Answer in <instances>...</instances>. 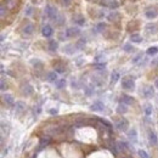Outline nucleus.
<instances>
[{
	"label": "nucleus",
	"instance_id": "f257e3e1",
	"mask_svg": "<svg viewBox=\"0 0 158 158\" xmlns=\"http://www.w3.org/2000/svg\"><path fill=\"white\" fill-rule=\"evenodd\" d=\"M45 14H46V16L50 18V20H52V21H56V18L59 17V11H57V9L55 7V6H52V5H46V7H45Z\"/></svg>",
	"mask_w": 158,
	"mask_h": 158
},
{
	"label": "nucleus",
	"instance_id": "f03ea898",
	"mask_svg": "<svg viewBox=\"0 0 158 158\" xmlns=\"http://www.w3.org/2000/svg\"><path fill=\"white\" fill-rule=\"evenodd\" d=\"M122 88L124 90H134L135 89V82H134V79L133 78H130V77H125L123 78V80H122Z\"/></svg>",
	"mask_w": 158,
	"mask_h": 158
},
{
	"label": "nucleus",
	"instance_id": "7ed1b4c3",
	"mask_svg": "<svg viewBox=\"0 0 158 158\" xmlns=\"http://www.w3.org/2000/svg\"><path fill=\"white\" fill-rule=\"evenodd\" d=\"M114 127L121 131H127L129 129V122L125 119V118H119L118 121H116Z\"/></svg>",
	"mask_w": 158,
	"mask_h": 158
},
{
	"label": "nucleus",
	"instance_id": "20e7f679",
	"mask_svg": "<svg viewBox=\"0 0 158 158\" xmlns=\"http://www.w3.org/2000/svg\"><path fill=\"white\" fill-rule=\"evenodd\" d=\"M141 93L145 99H152L154 96V89L152 88V85H145L141 90Z\"/></svg>",
	"mask_w": 158,
	"mask_h": 158
},
{
	"label": "nucleus",
	"instance_id": "39448f33",
	"mask_svg": "<svg viewBox=\"0 0 158 158\" xmlns=\"http://www.w3.org/2000/svg\"><path fill=\"white\" fill-rule=\"evenodd\" d=\"M145 16L150 20H153L158 16V9L156 6H148L146 10H145Z\"/></svg>",
	"mask_w": 158,
	"mask_h": 158
},
{
	"label": "nucleus",
	"instance_id": "423d86ee",
	"mask_svg": "<svg viewBox=\"0 0 158 158\" xmlns=\"http://www.w3.org/2000/svg\"><path fill=\"white\" fill-rule=\"evenodd\" d=\"M66 35H67V38H74V37H78L79 34H80V29H79L78 27H69L66 29Z\"/></svg>",
	"mask_w": 158,
	"mask_h": 158
},
{
	"label": "nucleus",
	"instance_id": "0eeeda50",
	"mask_svg": "<svg viewBox=\"0 0 158 158\" xmlns=\"http://www.w3.org/2000/svg\"><path fill=\"white\" fill-rule=\"evenodd\" d=\"M21 91L24 96H31L33 94V86L29 84V83H24L22 86H21Z\"/></svg>",
	"mask_w": 158,
	"mask_h": 158
},
{
	"label": "nucleus",
	"instance_id": "6e6552de",
	"mask_svg": "<svg viewBox=\"0 0 158 158\" xmlns=\"http://www.w3.org/2000/svg\"><path fill=\"white\" fill-rule=\"evenodd\" d=\"M50 142H51V139H50V136H43V138L40 139V141H39V146H38L37 153H38L39 151H40V150H43L44 147H46Z\"/></svg>",
	"mask_w": 158,
	"mask_h": 158
},
{
	"label": "nucleus",
	"instance_id": "1a4fd4ad",
	"mask_svg": "<svg viewBox=\"0 0 158 158\" xmlns=\"http://www.w3.org/2000/svg\"><path fill=\"white\" fill-rule=\"evenodd\" d=\"M103 108H105V105H103V102H101V101H95V102L90 106V110L94 111V112H102Z\"/></svg>",
	"mask_w": 158,
	"mask_h": 158
},
{
	"label": "nucleus",
	"instance_id": "9d476101",
	"mask_svg": "<svg viewBox=\"0 0 158 158\" xmlns=\"http://www.w3.org/2000/svg\"><path fill=\"white\" fill-rule=\"evenodd\" d=\"M42 34L45 38H50V37H52V34H54V29H52V27L50 24H45L42 29Z\"/></svg>",
	"mask_w": 158,
	"mask_h": 158
},
{
	"label": "nucleus",
	"instance_id": "9b49d317",
	"mask_svg": "<svg viewBox=\"0 0 158 158\" xmlns=\"http://www.w3.org/2000/svg\"><path fill=\"white\" fill-rule=\"evenodd\" d=\"M121 102H122V103L128 105V106H130V105H133V103L135 102V100H134V97H133V96L127 95V94H123V95L121 96Z\"/></svg>",
	"mask_w": 158,
	"mask_h": 158
},
{
	"label": "nucleus",
	"instance_id": "f8f14e48",
	"mask_svg": "<svg viewBox=\"0 0 158 158\" xmlns=\"http://www.w3.org/2000/svg\"><path fill=\"white\" fill-rule=\"evenodd\" d=\"M22 32H23L24 35H32V34L34 33V24H33V23H27V24H26L24 27H23Z\"/></svg>",
	"mask_w": 158,
	"mask_h": 158
},
{
	"label": "nucleus",
	"instance_id": "ddd939ff",
	"mask_svg": "<svg viewBox=\"0 0 158 158\" xmlns=\"http://www.w3.org/2000/svg\"><path fill=\"white\" fill-rule=\"evenodd\" d=\"M117 145V147L118 150H119V152H124V151H129L130 150V146H129V143L128 142H124V141H117L116 142Z\"/></svg>",
	"mask_w": 158,
	"mask_h": 158
},
{
	"label": "nucleus",
	"instance_id": "4468645a",
	"mask_svg": "<svg viewBox=\"0 0 158 158\" xmlns=\"http://www.w3.org/2000/svg\"><path fill=\"white\" fill-rule=\"evenodd\" d=\"M3 100H4V102L7 105V106H15V103H16L14 96L10 95V94H4L3 95Z\"/></svg>",
	"mask_w": 158,
	"mask_h": 158
},
{
	"label": "nucleus",
	"instance_id": "2eb2a0df",
	"mask_svg": "<svg viewBox=\"0 0 158 158\" xmlns=\"http://www.w3.org/2000/svg\"><path fill=\"white\" fill-rule=\"evenodd\" d=\"M128 138H129V140L133 142V143H136L138 142V133H136V130L135 129H130L129 131H128Z\"/></svg>",
	"mask_w": 158,
	"mask_h": 158
},
{
	"label": "nucleus",
	"instance_id": "dca6fc26",
	"mask_svg": "<svg viewBox=\"0 0 158 158\" xmlns=\"http://www.w3.org/2000/svg\"><path fill=\"white\" fill-rule=\"evenodd\" d=\"M24 110H26V103H24L23 101H17V102L15 103V112H16L17 114H21Z\"/></svg>",
	"mask_w": 158,
	"mask_h": 158
},
{
	"label": "nucleus",
	"instance_id": "f3484780",
	"mask_svg": "<svg viewBox=\"0 0 158 158\" xmlns=\"http://www.w3.org/2000/svg\"><path fill=\"white\" fill-rule=\"evenodd\" d=\"M148 141L152 145V146H156V145L158 143V138H157V134L154 133V131H148Z\"/></svg>",
	"mask_w": 158,
	"mask_h": 158
},
{
	"label": "nucleus",
	"instance_id": "a211bd4d",
	"mask_svg": "<svg viewBox=\"0 0 158 158\" xmlns=\"http://www.w3.org/2000/svg\"><path fill=\"white\" fill-rule=\"evenodd\" d=\"M45 78H46V80L50 82V83H56L57 82V72H55V71L49 72Z\"/></svg>",
	"mask_w": 158,
	"mask_h": 158
},
{
	"label": "nucleus",
	"instance_id": "6ab92c4d",
	"mask_svg": "<svg viewBox=\"0 0 158 158\" xmlns=\"http://www.w3.org/2000/svg\"><path fill=\"white\" fill-rule=\"evenodd\" d=\"M145 29H146V32H147L148 34H154V33H157V31H158V26H157V23H148Z\"/></svg>",
	"mask_w": 158,
	"mask_h": 158
},
{
	"label": "nucleus",
	"instance_id": "aec40b11",
	"mask_svg": "<svg viewBox=\"0 0 158 158\" xmlns=\"http://www.w3.org/2000/svg\"><path fill=\"white\" fill-rule=\"evenodd\" d=\"M102 5L107 6L110 9H117L119 6V4H118V1H116V0H106V1H102Z\"/></svg>",
	"mask_w": 158,
	"mask_h": 158
},
{
	"label": "nucleus",
	"instance_id": "412c9836",
	"mask_svg": "<svg viewBox=\"0 0 158 158\" xmlns=\"http://www.w3.org/2000/svg\"><path fill=\"white\" fill-rule=\"evenodd\" d=\"M73 22L78 26H84L85 24V18H84L83 15H75L73 17Z\"/></svg>",
	"mask_w": 158,
	"mask_h": 158
},
{
	"label": "nucleus",
	"instance_id": "4be33fe9",
	"mask_svg": "<svg viewBox=\"0 0 158 158\" xmlns=\"http://www.w3.org/2000/svg\"><path fill=\"white\" fill-rule=\"evenodd\" d=\"M117 113L118 114H124V113H127L128 112V105H125V103H119V105H118V106H117Z\"/></svg>",
	"mask_w": 158,
	"mask_h": 158
},
{
	"label": "nucleus",
	"instance_id": "5701e85b",
	"mask_svg": "<svg viewBox=\"0 0 158 158\" xmlns=\"http://www.w3.org/2000/svg\"><path fill=\"white\" fill-rule=\"evenodd\" d=\"M75 45H72V44H67L64 48H63V52H66L67 55H72L74 54V51H75Z\"/></svg>",
	"mask_w": 158,
	"mask_h": 158
},
{
	"label": "nucleus",
	"instance_id": "b1692460",
	"mask_svg": "<svg viewBox=\"0 0 158 158\" xmlns=\"http://www.w3.org/2000/svg\"><path fill=\"white\" fill-rule=\"evenodd\" d=\"M48 49L51 51V52H55L57 49H59V43L56 40H50L49 44H48Z\"/></svg>",
	"mask_w": 158,
	"mask_h": 158
},
{
	"label": "nucleus",
	"instance_id": "393cba45",
	"mask_svg": "<svg viewBox=\"0 0 158 158\" xmlns=\"http://www.w3.org/2000/svg\"><path fill=\"white\" fill-rule=\"evenodd\" d=\"M130 40L133 42V43H135V44H140V43L142 42V37H141L140 34H138V33L131 34V35H130Z\"/></svg>",
	"mask_w": 158,
	"mask_h": 158
},
{
	"label": "nucleus",
	"instance_id": "a878e982",
	"mask_svg": "<svg viewBox=\"0 0 158 158\" xmlns=\"http://www.w3.org/2000/svg\"><path fill=\"white\" fill-rule=\"evenodd\" d=\"M119 78H121L119 72L113 71V72H112V74H111V83H112V84H116L118 80H119Z\"/></svg>",
	"mask_w": 158,
	"mask_h": 158
},
{
	"label": "nucleus",
	"instance_id": "bb28decb",
	"mask_svg": "<svg viewBox=\"0 0 158 158\" xmlns=\"http://www.w3.org/2000/svg\"><path fill=\"white\" fill-rule=\"evenodd\" d=\"M143 112H145V114H146V116H151L152 112H153L152 105L151 103H146V105H145V106H143Z\"/></svg>",
	"mask_w": 158,
	"mask_h": 158
},
{
	"label": "nucleus",
	"instance_id": "cd10ccee",
	"mask_svg": "<svg viewBox=\"0 0 158 158\" xmlns=\"http://www.w3.org/2000/svg\"><path fill=\"white\" fill-rule=\"evenodd\" d=\"M54 68H55V72H57V73H64V71H66V67H64V64H62V63H54Z\"/></svg>",
	"mask_w": 158,
	"mask_h": 158
},
{
	"label": "nucleus",
	"instance_id": "c85d7f7f",
	"mask_svg": "<svg viewBox=\"0 0 158 158\" xmlns=\"http://www.w3.org/2000/svg\"><path fill=\"white\" fill-rule=\"evenodd\" d=\"M95 32H97V33H102L105 29H106V24H105L103 22H100V23H97L96 26H95Z\"/></svg>",
	"mask_w": 158,
	"mask_h": 158
},
{
	"label": "nucleus",
	"instance_id": "c756f323",
	"mask_svg": "<svg viewBox=\"0 0 158 158\" xmlns=\"http://www.w3.org/2000/svg\"><path fill=\"white\" fill-rule=\"evenodd\" d=\"M93 66H94V68H95V69L103 71L105 68H106V62H95Z\"/></svg>",
	"mask_w": 158,
	"mask_h": 158
},
{
	"label": "nucleus",
	"instance_id": "7c9ffc66",
	"mask_svg": "<svg viewBox=\"0 0 158 158\" xmlns=\"http://www.w3.org/2000/svg\"><path fill=\"white\" fill-rule=\"evenodd\" d=\"M85 44H86V40H85L84 38H82V39H79V40L77 42V44H75V48H77V49H79V50H82V49H84Z\"/></svg>",
	"mask_w": 158,
	"mask_h": 158
},
{
	"label": "nucleus",
	"instance_id": "2f4dec72",
	"mask_svg": "<svg viewBox=\"0 0 158 158\" xmlns=\"http://www.w3.org/2000/svg\"><path fill=\"white\" fill-rule=\"evenodd\" d=\"M157 52H158V48H157V46H151V48L147 49L146 54H147L148 56H154V55L157 54Z\"/></svg>",
	"mask_w": 158,
	"mask_h": 158
},
{
	"label": "nucleus",
	"instance_id": "473e14b6",
	"mask_svg": "<svg viewBox=\"0 0 158 158\" xmlns=\"http://www.w3.org/2000/svg\"><path fill=\"white\" fill-rule=\"evenodd\" d=\"M33 14H34V7L33 6H27V7H26V10H24V15L26 16L31 17V16H33Z\"/></svg>",
	"mask_w": 158,
	"mask_h": 158
},
{
	"label": "nucleus",
	"instance_id": "72a5a7b5",
	"mask_svg": "<svg viewBox=\"0 0 158 158\" xmlns=\"http://www.w3.org/2000/svg\"><path fill=\"white\" fill-rule=\"evenodd\" d=\"M123 50H124L125 52H133V51H135V49L133 48V45L129 44V43H127V44L123 45Z\"/></svg>",
	"mask_w": 158,
	"mask_h": 158
},
{
	"label": "nucleus",
	"instance_id": "f704fd0d",
	"mask_svg": "<svg viewBox=\"0 0 158 158\" xmlns=\"http://www.w3.org/2000/svg\"><path fill=\"white\" fill-rule=\"evenodd\" d=\"M55 85H56L57 89H63L66 86V80H64V79H60V80H57L55 83Z\"/></svg>",
	"mask_w": 158,
	"mask_h": 158
},
{
	"label": "nucleus",
	"instance_id": "c9c22d12",
	"mask_svg": "<svg viewBox=\"0 0 158 158\" xmlns=\"http://www.w3.org/2000/svg\"><path fill=\"white\" fill-rule=\"evenodd\" d=\"M64 21H66V18H64V16L60 14V15H59V17L56 18V21H55V22L57 23V26H63V24H64Z\"/></svg>",
	"mask_w": 158,
	"mask_h": 158
},
{
	"label": "nucleus",
	"instance_id": "e433bc0d",
	"mask_svg": "<svg viewBox=\"0 0 158 158\" xmlns=\"http://www.w3.org/2000/svg\"><path fill=\"white\" fill-rule=\"evenodd\" d=\"M118 18H119V15H118V12H111V14L108 15V20L110 21H117Z\"/></svg>",
	"mask_w": 158,
	"mask_h": 158
},
{
	"label": "nucleus",
	"instance_id": "4c0bfd02",
	"mask_svg": "<svg viewBox=\"0 0 158 158\" xmlns=\"http://www.w3.org/2000/svg\"><path fill=\"white\" fill-rule=\"evenodd\" d=\"M94 94V88L93 86H86L85 88V95L86 96H91Z\"/></svg>",
	"mask_w": 158,
	"mask_h": 158
},
{
	"label": "nucleus",
	"instance_id": "58836bf2",
	"mask_svg": "<svg viewBox=\"0 0 158 158\" xmlns=\"http://www.w3.org/2000/svg\"><path fill=\"white\" fill-rule=\"evenodd\" d=\"M138 153H139L140 158H150V154H148L146 151H143V150H139Z\"/></svg>",
	"mask_w": 158,
	"mask_h": 158
},
{
	"label": "nucleus",
	"instance_id": "ea45409f",
	"mask_svg": "<svg viewBox=\"0 0 158 158\" xmlns=\"http://www.w3.org/2000/svg\"><path fill=\"white\" fill-rule=\"evenodd\" d=\"M142 57H143V55H142V54H139V55H136V56L133 59V63L138 64L140 61H142Z\"/></svg>",
	"mask_w": 158,
	"mask_h": 158
},
{
	"label": "nucleus",
	"instance_id": "a19ab883",
	"mask_svg": "<svg viewBox=\"0 0 158 158\" xmlns=\"http://www.w3.org/2000/svg\"><path fill=\"white\" fill-rule=\"evenodd\" d=\"M97 121H99L100 123H102V124H103L105 127H107L108 129H111V128H112V124H111L110 122H107L106 119H97Z\"/></svg>",
	"mask_w": 158,
	"mask_h": 158
},
{
	"label": "nucleus",
	"instance_id": "79ce46f5",
	"mask_svg": "<svg viewBox=\"0 0 158 158\" xmlns=\"http://www.w3.org/2000/svg\"><path fill=\"white\" fill-rule=\"evenodd\" d=\"M32 63L34 64V67H38V68H42L43 67V63L39 61V60H32Z\"/></svg>",
	"mask_w": 158,
	"mask_h": 158
},
{
	"label": "nucleus",
	"instance_id": "37998d69",
	"mask_svg": "<svg viewBox=\"0 0 158 158\" xmlns=\"http://www.w3.org/2000/svg\"><path fill=\"white\" fill-rule=\"evenodd\" d=\"M1 86H0V89H1V91H5L6 89H7V83L5 82V79H1Z\"/></svg>",
	"mask_w": 158,
	"mask_h": 158
},
{
	"label": "nucleus",
	"instance_id": "c03bdc74",
	"mask_svg": "<svg viewBox=\"0 0 158 158\" xmlns=\"http://www.w3.org/2000/svg\"><path fill=\"white\" fill-rule=\"evenodd\" d=\"M61 4L66 7H68L71 4H72V0H61Z\"/></svg>",
	"mask_w": 158,
	"mask_h": 158
},
{
	"label": "nucleus",
	"instance_id": "a18cd8bd",
	"mask_svg": "<svg viewBox=\"0 0 158 158\" xmlns=\"http://www.w3.org/2000/svg\"><path fill=\"white\" fill-rule=\"evenodd\" d=\"M57 108H51V110H49V113L51 114V116H56L57 114Z\"/></svg>",
	"mask_w": 158,
	"mask_h": 158
},
{
	"label": "nucleus",
	"instance_id": "49530a36",
	"mask_svg": "<svg viewBox=\"0 0 158 158\" xmlns=\"http://www.w3.org/2000/svg\"><path fill=\"white\" fill-rule=\"evenodd\" d=\"M0 12H1V17H4L5 16V14H6V9H5V5H1V10H0Z\"/></svg>",
	"mask_w": 158,
	"mask_h": 158
},
{
	"label": "nucleus",
	"instance_id": "de8ad7c7",
	"mask_svg": "<svg viewBox=\"0 0 158 158\" xmlns=\"http://www.w3.org/2000/svg\"><path fill=\"white\" fill-rule=\"evenodd\" d=\"M59 37H60V40H64V39L67 38L66 33H60V34H59Z\"/></svg>",
	"mask_w": 158,
	"mask_h": 158
},
{
	"label": "nucleus",
	"instance_id": "09e8293b",
	"mask_svg": "<svg viewBox=\"0 0 158 158\" xmlns=\"http://www.w3.org/2000/svg\"><path fill=\"white\" fill-rule=\"evenodd\" d=\"M72 88H75V89L78 88V84H77V82H75V80H73V82H72Z\"/></svg>",
	"mask_w": 158,
	"mask_h": 158
},
{
	"label": "nucleus",
	"instance_id": "8fccbe9b",
	"mask_svg": "<svg viewBox=\"0 0 158 158\" xmlns=\"http://www.w3.org/2000/svg\"><path fill=\"white\" fill-rule=\"evenodd\" d=\"M154 86H156V88L158 89V78L156 79V82H154Z\"/></svg>",
	"mask_w": 158,
	"mask_h": 158
},
{
	"label": "nucleus",
	"instance_id": "3c124183",
	"mask_svg": "<svg viewBox=\"0 0 158 158\" xmlns=\"http://www.w3.org/2000/svg\"><path fill=\"white\" fill-rule=\"evenodd\" d=\"M124 158H131V157H124Z\"/></svg>",
	"mask_w": 158,
	"mask_h": 158
}]
</instances>
